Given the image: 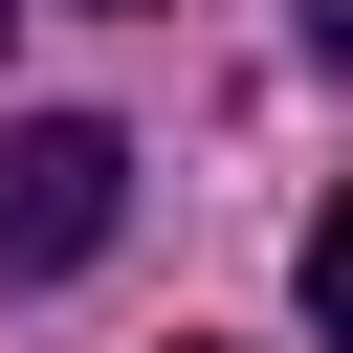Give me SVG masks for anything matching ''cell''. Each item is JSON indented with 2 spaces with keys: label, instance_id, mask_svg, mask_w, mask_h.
I'll return each mask as SVG.
<instances>
[{
  "label": "cell",
  "instance_id": "6da1fadb",
  "mask_svg": "<svg viewBox=\"0 0 353 353\" xmlns=\"http://www.w3.org/2000/svg\"><path fill=\"white\" fill-rule=\"evenodd\" d=\"M132 221V132L110 110H0V287H66Z\"/></svg>",
  "mask_w": 353,
  "mask_h": 353
},
{
  "label": "cell",
  "instance_id": "7a4b0ae2",
  "mask_svg": "<svg viewBox=\"0 0 353 353\" xmlns=\"http://www.w3.org/2000/svg\"><path fill=\"white\" fill-rule=\"evenodd\" d=\"M309 331H331V353H353V199H331V221H309Z\"/></svg>",
  "mask_w": 353,
  "mask_h": 353
},
{
  "label": "cell",
  "instance_id": "3957f363",
  "mask_svg": "<svg viewBox=\"0 0 353 353\" xmlns=\"http://www.w3.org/2000/svg\"><path fill=\"white\" fill-rule=\"evenodd\" d=\"M309 66H331V88H353V0H309Z\"/></svg>",
  "mask_w": 353,
  "mask_h": 353
},
{
  "label": "cell",
  "instance_id": "277c9868",
  "mask_svg": "<svg viewBox=\"0 0 353 353\" xmlns=\"http://www.w3.org/2000/svg\"><path fill=\"white\" fill-rule=\"evenodd\" d=\"M88 22H132V0H88Z\"/></svg>",
  "mask_w": 353,
  "mask_h": 353
},
{
  "label": "cell",
  "instance_id": "5b68a950",
  "mask_svg": "<svg viewBox=\"0 0 353 353\" xmlns=\"http://www.w3.org/2000/svg\"><path fill=\"white\" fill-rule=\"evenodd\" d=\"M176 353H199V331H176Z\"/></svg>",
  "mask_w": 353,
  "mask_h": 353
}]
</instances>
